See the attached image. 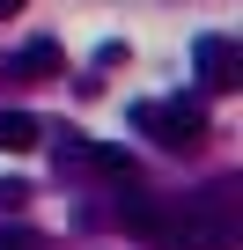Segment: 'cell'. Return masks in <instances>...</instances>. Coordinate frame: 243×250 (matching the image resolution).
Masks as SVG:
<instances>
[{"label":"cell","mask_w":243,"mask_h":250,"mask_svg":"<svg viewBox=\"0 0 243 250\" xmlns=\"http://www.w3.org/2000/svg\"><path fill=\"white\" fill-rule=\"evenodd\" d=\"M236 177H221V184H206L199 199H184V206H162V228H155V243L162 250H236L243 243V213H236Z\"/></svg>","instance_id":"1"},{"label":"cell","mask_w":243,"mask_h":250,"mask_svg":"<svg viewBox=\"0 0 243 250\" xmlns=\"http://www.w3.org/2000/svg\"><path fill=\"white\" fill-rule=\"evenodd\" d=\"M133 125L155 140V147H170V155H184V147H199L206 140V110L199 103H133Z\"/></svg>","instance_id":"2"},{"label":"cell","mask_w":243,"mask_h":250,"mask_svg":"<svg viewBox=\"0 0 243 250\" xmlns=\"http://www.w3.org/2000/svg\"><path fill=\"white\" fill-rule=\"evenodd\" d=\"M52 162H59V177H66V169H88V177H118V184L133 177V155H126V147H103V140H88V133H59Z\"/></svg>","instance_id":"3"},{"label":"cell","mask_w":243,"mask_h":250,"mask_svg":"<svg viewBox=\"0 0 243 250\" xmlns=\"http://www.w3.org/2000/svg\"><path fill=\"white\" fill-rule=\"evenodd\" d=\"M192 66H199V81L221 96V88H243V44L236 37H221V30H199L192 37Z\"/></svg>","instance_id":"4"},{"label":"cell","mask_w":243,"mask_h":250,"mask_svg":"<svg viewBox=\"0 0 243 250\" xmlns=\"http://www.w3.org/2000/svg\"><path fill=\"white\" fill-rule=\"evenodd\" d=\"M118 228H133V235H155L162 228V199L133 191V177H126V199H118Z\"/></svg>","instance_id":"5"},{"label":"cell","mask_w":243,"mask_h":250,"mask_svg":"<svg viewBox=\"0 0 243 250\" xmlns=\"http://www.w3.org/2000/svg\"><path fill=\"white\" fill-rule=\"evenodd\" d=\"M37 140H44V125L30 110H0V155H30Z\"/></svg>","instance_id":"6"},{"label":"cell","mask_w":243,"mask_h":250,"mask_svg":"<svg viewBox=\"0 0 243 250\" xmlns=\"http://www.w3.org/2000/svg\"><path fill=\"white\" fill-rule=\"evenodd\" d=\"M22 74H59V44L52 37H37V44H22V59H15Z\"/></svg>","instance_id":"7"},{"label":"cell","mask_w":243,"mask_h":250,"mask_svg":"<svg viewBox=\"0 0 243 250\" xmlns=\"http://www.w3.org/2000/svg\"><path fill=\"white\" fill-rule=\"evenodd\" d=\"M15 8H22V0H0V15H15Z\"/></svg>","instance_id":"8"},{"label":"cell","mask_w":243,"mask_h":250,"mask_svg":"<svg viewBox=\"0 0 243 250\" xmlns=\"http://www.w3.org/2000/svg\"><path fill=\"white\" fill-rule=\"evenodd\" d=\"M0 250H8V243H0Z\"/></svg>","instance_id":"9"}]
</instances>
